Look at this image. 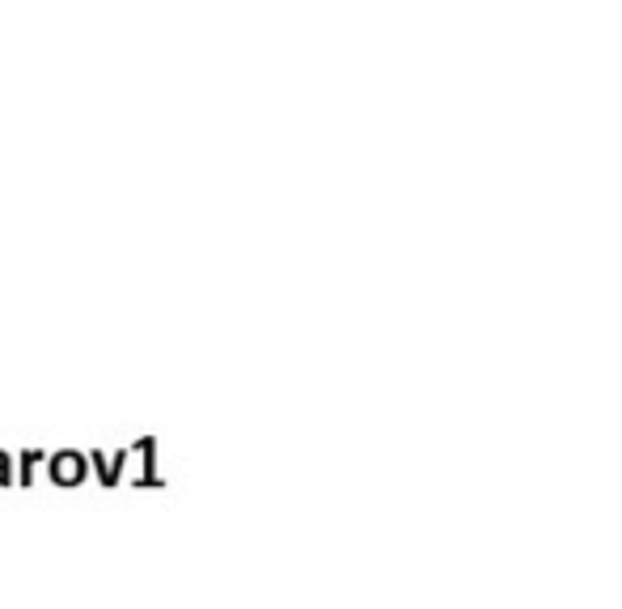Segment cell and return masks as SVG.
<instances>
[]
</instances>
